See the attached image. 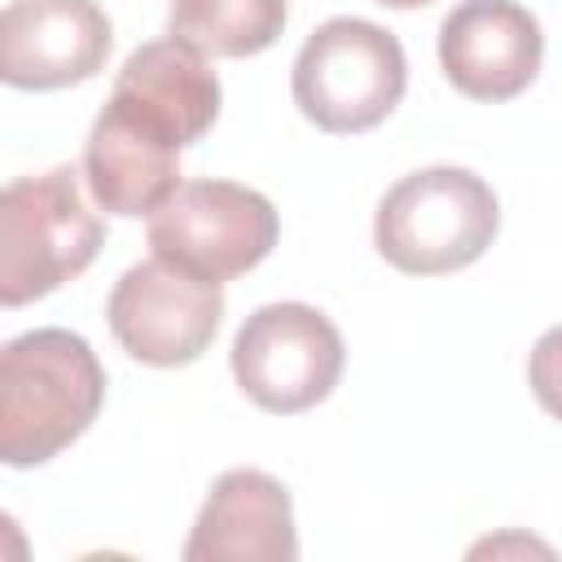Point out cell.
Returning a JSON list of instances; mask_svg holds the SVG:
<instances>
[{
    "label": "cell",
    "instance_id": "6da1fadb",
    "mask_svg": "<svg viewBox=\"0 0 562 562\" xmlns=\"http://www.w3.org/2000/svg\"><path fill=\"white\" fill-rule=\"evenodd\" d=\"M105 369L83 334L26 329L0 351V461L31 470L70 448L101 413Z\"/></svg>",
    "mask_w": 562,
    "mask_h": 562
},
{
    "label": "cell",
    "instance_id": "7a4b0ae2",
    "mask_svg": "<svg viewBox=\"0 0 562 562\" xmlns=\"http://www.w3.org/2000/svg\"><path fill=\"white\" fill-rule=\"evenodd\" d=\"M501 202L470 167H422L400 176L373 215L378 255L408 277H443L483 259L496 241Z\"/></svg>",
    "mask_w": 562,
    "mask_h": 562
},
{
    "label": "cell",
    "instance_id": "52a82bcc",
    "mask_svg": "<svg viewBox=\"0 0 562 562\" xmlns=\"http://www.w3.org/2000/svg\"><path fill=\"white\" fill-rule=\"evenodd\" d=\"M105 321L132 360L180 369L215 342L224 321V290L220 281L193 277L154 255L145 263H132L114 281Z\"/></svg>",
    "mask_w": 562,
    "mask_h": 562
},
{
    "label": "cell",
    "instance_id": "8fae6325",
    "mask_svg": "<svg viewBox=\"0 0 562 562\" xmlns=\"http://www.w3.org/2000/svg\"><path fill=\"white\" fill-rule=\"evenodd\" d=\"M294 562L299 531L281 479L263 470H224L184 540V562Z\"/></svg>",
    "mask_w": 562,
    "mask_h": 562
},
{
    "label": "cell",
    "instance_id": "5bb4252c",
    "mask_svg": "<svg viewBox=\"0 0 562 562\" xmlns=\"http://www.w3.org/2000/svg\"><path fill=\"white\" fill-rule=\"evenodd\" d=\"M527 382H531L536 404L562 422V325H553L536 338L531 360H527Z\"/></svg>",
    "mask_w": 562,
    "mask_h": 562
},
{
    "label": "cell",
    "instance_id": "5b68a950",
    "mask_svg": "<svg viewBox=\"0 0 562 562\" xmlns=\"http://www.w3.org/2000/svg\"><path fill=\"white\" fill-rule=\"evenodd\" d=\"M233 378L263 413H303L334 395L347 347L338 325L312 303H263L255 307L228 351Z\"/></svg>",
    "mask_w": 562,
    "mask_h": 562
},
{
    "label": "cell",
    "instance_id": "8992f818",
    "mask_svg": "<svg viewBox=\"0 0 562 562\" xmlns=\"http://www.w3.org/2000/svg\"><path fill=\"white\" fill-rule=\"evenodd\" d=\"M277 233V206L237 180H189L149 215V250L206 281H233L259 268Z\"/></svg>",
    "mask_w": 562,
    "mask_h": 562
},
{
    "label": "cell",
    "instance_id": "277c9868",
    "mask_svg": "<svg viewBox=\"0 0 562 562\" xmlns=\"http://www.w3.org/2000/svg\"><path fill=\"white\" fill-rule=\"evenodd\" d=\"M408 88V61L395 31L369 18L321 22L290 70L294 105L321 132H369L378 127Z\"/></svg>",
    "mask_w": 562,
    "mask_h": 562
},
{
    "label": "cell",
    "instance_id": "30bf717a",
    "mask_svg": "<svg viewBox=\"0 0 562 562\" xmlns=\"http://www.w3.org/2000/svg\"><path fill=\"white\" fill-rule=\"evenodd\" d=\"M110 101L176 149L198 145L220 119V75L184 40H149L127 53Z\"/></svg>",
    "mask_w": 562,
    "mask_h": 562
},
{
    "label": "cell",
    "instance_id": "9c48e42d",
    "mask_svg": "<svg viewBox=\"0 0 562 562\" xmlns=\"http://www.w3.org/2000/svg\"><path fill=\"white\" fill-rule=\"evenodd\" d=\"M544 61V31L518 0H461L439 26V66L474 101H509L531 88Z\"/></svg>",
    "mask_w": 562,
    "mask_h": 562
},
{
    "label": "cell",
    "instance_id": "7c38bea8",
    "mask_svg": "<svg viewBox=\"0 0 562 562\" xmlns=\"http://www.w3.org/2000/svg\"><path fill=\"white\" fill-rule=\"evenodd\" d=\"M83 180L101 211L123 220L154 215L180 189V149L105 101L83 145Z\"/></svg>",
    "mask_w": 562,
    "mask_h": 562
},
{
    "label": "cell",
    "instance_id": "4fadbf2b",
    "mask_svg": "<svg viewBox=\"0 0 562 562\" xmlns=\"http://www.w3.org/2000/svg\"><path fill=\"white\" fill-rule=\"evenodd\" d=\"M285 0H171L167 35L202 57H255L285 31Z\"/></svg>",
    "mask_w": 562,
    "mask_h": 562
},
{
    "label": "cell",
    "instance_id": "ba28073f",
    "mask_svg": "<svg viewBox=\"0 0 562 562\" xmlns=\"http://www.w3.org/2000/svg\"><path fill=\"white\" fill-rule=\"evenodd\" d=\"M114 44L97 0H9L0 13V79L26 92H53L92 79Z\"/></svg>",
    "mask_w": 562,
    "mask_h": 562
},
{
    "label": "cell",
    "instance_id": "3957f363",
    "mask_svg": "<svg viewBox=\"0 0 562 562\" xmlns=\"http://www.w3.org/2000/svg\"><path fill=\"white\" fill-rule=\"evenodd\" d=\"M105 246V224L88 211L70 162L18 176L0 193V303L22 307L79 277Z\"/></svg>",
    "mask_w": 562,
    "mask_h": 562
},
{
    "label": "cell",
    "instance_id": "9a60e30c",
    "mask_svg": "<svg viewBox=\"0 0 562 562\" xmlns=\"http://www.w3.org/2000/svg\"><path fill=\"white\" fill-rule=\"evenodd\" d=\"M373 4H382V9H422L430 0H373Z\"/></svg>",
    "mask_w": 562,
    "mask_h": 562
}]
</instances>
